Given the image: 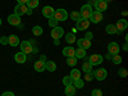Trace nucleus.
Here are the masks:
<instances>
[{
    "mask_svg": "<svg viewBox=\"0 0 128 96\" xmlns=\"http://www.w3.org/2000/svg\"><path fill=\"white\" fill-rule=\"evenodd\" d=\"M92 12H94V10H92V6L88 5V4H84V5L81 8V10H80L81 18H83V19H88Z\"/></svg>",
    "mask_w": 128,
    "mask_h": 96,
    "instance_id": "obj_1",
    "label": "nucleus"
},
{
    "mask_svg": "<svg viewBox=\"0 0 128 96\" xmlns=\"http://www.w3.org/2000/svg\"><path fill=\"white\" fill-rule=\"evenodd\" d=\"M19 46H20V51L23 52V54H31L32 50H34V48H32L31 45V42L30 41H22V42H19Z\"/></svg>",
    "mask_w": 128,
    "mask_h": 96,
    "instance_id": "obj_2",
    "label": "nucleus"
},
{
    "mask_svg": "<svg viewBox=\"0 0 128 96\" xmlns=\"http://www.w3.org/2000/svg\"><path fill=\"white\" fill-rule=\"evenodd\" d=\"M54 18L58 20V22L59 20L63 22V20H66L68 18V12L66 9H58V10H55V13H54Z\"/></svg>",
    "mask_w": 128,
    "mask_h": 96,
    "instance_id": "obj_3",
    "label": "nucleus"
},
{
    "mask_svg": "<svg viewBox=\"0 0 128 96\" xmlns=\"http://www.w3.org/2000/svg\"><path fill=\"white\" fill-rule=\"evenodd\" d=\"M104 58L100 55V54H92L90 58H88V63L91 64V66H100V64L102 63Z\"/></svg>",
    "mask_w": 128,
    "mask_h": 96,
    "instance_id": "obj_4",
    "label": "nucleus"
},
{
    "mask_svg": "<svg viewBox=\"0 0 128 96\" xmlns=\"http://www.w3.org/2000/svg\"><path fill=\"white\" fill-rule=\"evenodd\" d=\"M88 26H90V20L88 19L81 18L80 20L76 22V30H78V31H84L86 28H88Z\"/></svg>",
    "mask_w": 128,
    "mask_h": 96,
    "instance_id": "obj_5",
    "label": "nucleus"
},
{
    "mask_svg": "<svg viewBox=\"0 0 128 96\" xmlns=\"http://www.w3.org/2000/svg\"><path fill=\"white\" fill-rule=\"evenodd\" d=\"M106 76H108V72H106L105 68H100V69H96L94 72V77L96 80H99V81H104L106 78Z\"/></svg>",
    "mask_w": 128,
    "mask_h": 96,
    "instance_id": "obj_6",
    "label": "nucleus"
},
{
    "mask_svg": "<svg viewBox=\"0 0 128 96\" xmlns=\"http://www.w3.org/2000/svg\"><path fill=\"white\" fill-rule=\"evenodd\" d=\"M102 19H104L102 13L96 12V10L91 13V16H90V18H88V20H90V22H92V23H100Z\"/></svg>",
    "mask_w": 128,
    "mask_h": 96,
    "instance_id": "obj_7",
    "label": "nucleus"
},
{
    "mask_svg": "<svg viewBox=\"0 0 128 96\" xmlns=\"http://www.w3.org/2000/svg\"><path fill=\"white\" fill-rule=\"evenodd\" d=\"M127 27H128V22H127V19H124V18L119 19L118 22H116V24H115L116 34H120V32L126 31V28H127Z\"/></svg>",
    "mask_w": 128,
    "mask_h": 96,
    "instance_id": "obj_8",
    "label": "nucleus"
},
{
    "mask_svg": "<svg viewBox=\"0 0 128 96\" xmlns=\"http://www.w3.org/2000/svg\"><path fill=\"white\" fill-rule=\"evenodd\" d=\"M94 6L96 9V12H105L106 9H108V4H106L105 2H102V0H98V2H94Z\"/></svg>",
    "mask_w": 128,
    "mask_h": 96,
    "instance_id": "obj_9",
    "label": "nucleus"
},
{
    "mask_svg": "<svg viewBox=\"0 0 128 96\" xmlns=\"http://www.w3.org/2000/svg\"><path fill=\"white\" fill-rule=\"evenodd\" d=\"M54 13H55L54 8L50 6V5H46V6L42 8V16H44L45 18H49V19L52 18V17H54Z\"/></svg>",
    "mask_w": 128,
    "mask_h": 96,
    "instance_id": "obj_10",
    "label": "nucleus"
},
{
    "mask_svg": "<svg viewBox=\"0 0 128 96\" xmlns=\"http://www.w3.org/2000/svg\"><path fill=\"white\" fill-rule=\"evenodd\" d=\"M119 51H120V48H119V45L116 44V42H110V44L108 45V52L110 55L119 54Z\"/></svg>",
    "mask_w": 128,
    "mask_h": 96,
    "instance_id": "obj_11",
    "label": "nucleus"
},
{
    "mask_svg": "<svg viewBox=\"0 0 128 96\" xmlns=\"http://www.w3.org/2000/svg\"><path fill=\"white\" fill-rule=\"evenodd\" d=\"M64 36V30L62 28V27H55V28H52V31H51V37L52 38H62Z\"/></svg>",
    "mask_w": 128,
    "mask_h": 96,
    "instance_id": "obj_12",
    "label": "nucleus"
},
{
    "mask_svg": "<svg viewBox=\"0 0 128 96\" xmlns=\"http://www.w3.org/2000/svg\"><path fill=\"white\" fill-rule=\"evenodd\" d=\"M77 41V45H78V48H81V49H90L91 48V41L90 40H87V38H80V40H76Z\"/></svg>",
    "mask_w": 128,
    "mask_h": 96,
    "instance_id": "obj_13",
    "label": "nucleus"
},
{
    "mask_svg": "<svg viewBox=\"0 0 128 96\" xmlns=\"http://www.w3.org/2000/svg\"><path fill=\"white\" fill-rule=\"evenodd\" d=\"M26 12H27V5L26 4H17V6L14 8V14H17L19 17L26 14Z\"/></svg>",
    "mask_w": 128,
    "mask_h": 96,
    "instance_id": "obj_14",
    "label": "nucleus"
},
{
    "mask_svg": "<svg viewBox=\"0 0 128 96\" xmlns=\"http://www.w3.org/2000/svg\"><path fill=\"white\" fill-rule=\"evenodd\" d=\"M8 23L9 24H12V26H18V24H20V17L19 16H17V14H10L9 17H8Z\"/></svg>",
    "mask_w": 128,
    "mask_h": 96,
    "instance_id": "obj_15",
    "label": "nucleus"
},
{
    "mask_svg": "<svg viewBox=\"0 0 128 96\" xmlns=\"http://www.w3.org/2000/svg\"><path fill=\"white\" fill-rule=\"evenodd\" d=\"M14 60H16L17 63H19V64H23V63L27 60V55L23 54L22 51H20V52H17V54L14 55Z\"/></svg>",
    "mask_w": 128,
    "mask_h": 96,
    "instance_id": "obj_16",
    "label": "nucleus"
},
{
    "mask_svg": "<svg viewBox=\"0 0 128 96\" xmlns=\"http://www.w3.org/2000/svg\"><path fill=\"white\" fill-rule=\"evenodd\" d=\"M74 52H76V49L72 48V46H67V48H64V49H63V55H64V56H67V58H69V56H74Z\"/></svg>",
    "mask_w": 128,
    "mask_h": 96,
    "instance_id": "obj_17",
    "label": "nucleus"
},
{
    "mask_svg": "<svg viewBox=\"0 0 128 96\" xmlns=\"http://www.w3.org/2000/svg\"><path fill=\"white\" fill-rule=\"evenodd\" d=\"M19 38H18V36H16V35H10L9 37H8V44L10 45V46H18L19 45Z\"/></svg>",
    "mask_w": 128,
    "mask_h": 96,
    "instance_id": "obj_18",
    "label": "nucleus"
},
{
    "mask_svg": "<svg viewBox=\"0 0 128 96\" xmlns=\"http://www.w3.org/2000/svg\"><path fill=\"white\" fill-rule=\"evenodd\" d=\"M76 87L73 86V84H69V86H66V90H64V92H66L67 96H74L76 95Z\"/></svg>",
    "mask_w": 128,
    "mask_h": 96,
    "instance_id": "obj_19",
    "label": "nucleus"
},
{
    "mask_svg": "<svg viewBox=\"0 0 128 96\" xmlns=\"http://www.w3.org/2000/svg\"><path fill=\"white\" fill-rule=\"evenodd\" d=\"M74 56H76L77 59H83V58H86V50L84 49H76V52H74Z\"/></svg>",
    "mask_w": 128,
    "mask_h": 96,
    "instance_id": "obj_20",
    "label": "nucleus"
},
{
    "mask_svg": "<svg viewBox=\"0 0 128 96\" xmlns=\"http://www.w3.org/2000/svg\"><path fill=\"white\" fill-rule=\"evenodd\" d=\"M45 69L49 72H54L56 69V64L51 60H48V62H45Z\"/></svg>",
    "mask_w": 128,
    "mask_h": 96,
    "instance_id": "obj_21",
    "label": "nucleus"
},
{
    "mask_svg": "<svg viewBox=\"0 0 128 96\" xmlns=\"http://www.w3.org/2000/svg\"><path fill=\"white\" fill-rule=\"evenodd\" d=\"M35 70H36V72H44V70H45V62L37 60V62L35 63Z\"/></svg>",
    "mask_w": 128,
    "mask_h": 96,
    "instance_id": "obj_22",
    "label": "nucleus"
},
{
    "mask_svg": "<svg viewBox=\"0 0 128 96\" xmlns=\"http://www.w3.org/2000/svg\"><path fill=\"white\" fill-rule=\"evenodd\" d=\"M69 77H70L73 81L81 78V70H80V69H72V70H70V74H69Z\"/></svg>",
    "mask_w": 128,
    "mask_h": 96,
    "instance_id": "obj_23",
    "label": "nucleus"
},
{
    "mask_svg": "<svg viewBox=\"0 0 128 96\" xmlns=\"http://www.w3.org/2000/svg\"><path fill=\"white\" fill-rule=\"evenodd\" d=\"M27 8L30 9H35L38 6V0H27V3H26Z\"/></svg>",
    "mask_w": 128,
    "mask_h": 96,
    "instance_id": "obj_24",
    "label": "nucleus"
},
{
    "mask_svg": "<svg viewBox=\"0 0 128 96\" xmlns=\"http://www.w3.org/2000/svg\"><path fill=\"white\" fill-rule=\"evenodd\" d=\"M42 32H44V30H42L41 26H35L34 28H32V34H34L35 36H41Z\"/></svg>",
    "mask_w": 128,
    "mask_h": 96,
    "instance_id": "obj_25",
    "label": "nucleus"
},
{
    "mask_svg": "<svg viewBox=\"0 0 128 96\" xmlns=\"http://www.w3.org/2000/svg\"><path fill=\"white\" fill-rule=\"evenodd\" d=\"M66 41L68 42V44H73V42H76V36H74V34H72V32L67 34L66 35Z\"/></svg>",
    "mask_w": 128,
    "mask_h": 96,
    "instance_id": "obj_26",
    "label": "nucleus"
},
{
    "mask_svg": "<svg viewBox=\"0 0 128 96\" xmlns=\"http://www.w3.org/2000/svg\"><path fill=\"white\" fill-rule=\"evenodd\" d=\"M82 69H83V72H86V73H90L92 70V66L88 63V60H86L82 64Z\"/></svg>",
    "mask_w": 128,
    "mask_h": 96,
    "instance_id": "obj_27",
    "label": "nucleus"
},
{
    "mask_svg": "<svg viewBox=\"0 0 128 96\" xmlns=\"http://www.w3.org/2000/svg\"><path fill=\"white\" fill-rule=\"evenodd\" d=\"M67 64L69 67H74L77 64V58L76 56H69V58H67Z\"/></svg>",
    "mask_w": 128,
    "mask_h": 96,
    "instance_id": "obj_28",
    "label": "nucleus"
},
{
    "mask_svg": "<svg viewBox=\"0 0 128 96\" xmlns=\"http://www.w3.org/2000/svg\"><path fill=\"white\" fill-rule=\"evenodd\" d=\"M106 32H108L109 35H114V34H116L115 24H108V26H106Z\"/></svg>",
    "mask_w": 128,
    "mask_h": 96,
    "instance_id": "obj_29",
    "label": "nucleus"
},
{
    "mask_svg": "<svg viewBox=\"0 0 128 96\" xmlns=\"http://www.w3.org/2000/svg\"><path fill=\"white\" fill-rule=\"evenodd\" d=\"M83 80H81V78H78V80H74L73 81V86L76 87V88H82L83 87Z\"/></svg>",
    "mask_w": 128,
    "mask_h": 96,
    "instance_id": "obj_30",
    "label": "nucleus"
},
{
    "mask_svg": "<svg viewBox=\"0 0 128 96\" xmlns=\"http://www.w3.org/2000/svg\"><path fill=\"white\" fill-rule=\"evenodd\" d=\"M112 60H113L114 64H120L123 59H122V56L119 54H115V55H112Z\"/></svg>",
    "mask_w": 128,
    "mask_h": 96,
    "instance_id": "obj_31",
    "label": "nucleus"
},
{
    "mask_svg": "<svg viewBox=\"0 0 128 96\" xmlns=\"http://www.w3.org/2000/svg\"><path fill=\"white\" fill-rule=\"evenodd\" d=\"M63 83H64V86H69V84H73V80L69 76H64L63 77Z\"/></svg>",
    "mask_w": 128,
    "mask_h": 96,
    "instance_id": "obj_32",
    "label": "nucleus"
},
{
    "mask_svg": "<svg viewBox=\"0 0 128 96\" xmlns=\"http://www.w3.org/2000/svg\"><path fill=\"white\" fill-rule=\"evenodd\" d=\"M70 18L73 19V20H80L81 19V14H80V12H76V10H74V12H72L70 13Z\"/></svg>",
    "mask_w": 128,
    "mask_h": 96,
    "instance_id": "obj_33",
    "label": "nucleus"
},
{
    "mask_svg": "<svg viewBox=\"0 0 128 96\" xmlns=\"http://www.w3.org/2000/svg\"><path fill=\"white\" fill-rule=\"evenodd\" d=\"M58 23H59V22H58V20H56L54 17L49 19V26H50L51 28H55V27H58Z\"/></svg>",
    "mask_w": 128,
    "mask_h": 96,
    "instance_id": "obj_34",
    "label": "nucleus"
},
{
    "mask_svg": "<svg viewBox=\"0 0 128 96\" xmlns=\"http://www.w3.org/2000/svg\"><path fill=\"white\" fill-rule=\"evenodd\" d=\"M118 74H119L120 77L126 78V77L128 76V72H127V69H126V68H122V69H119V70H118Z\"/></svg>",
    "mask_w": 128,
    "mask_h": 96,
    "instance_id": "obj_35",
    "label": "nucleus"
},
{
    "mask_svg": "<svg viewBox=\"0 0 128 96\" xmlns=\"http://www.w3.org/2000/svg\"><path fill=\"white\" fill-rule=\"evenodd\" d=\"M84 80H86L87 82H91L94 80V72L91 70L90 73H86V77H84Z\"/></svg>",
    "mask_w": 128,
    "mask_h": 96,
    "instance_id": "obj_36",
    "label": "nucleus"
},
{
    "mask_svg": "<svg viewBox=\"0 0 128 96\" xmlns=\"http://www.w3.org/2000/svg\"><path fill=\"white\" fill-rule=\"evenodd\" d=\"M91 95H92V96H102V91L99 90V88H95V90H92Z\"/></svg>",
    "mask_w": 128,
    "mask_h": 96,
    "instance_id": "obj_37",
    "label": "nucleus"
},
{
    "mask_svg": "<svg viewBox=\"0 0 128 96\" xmlns=\"http://www.w3.org/2000/svg\"><path fill=\"white\" fill-rule=\"evenodd\" d=\"M0 44H2V45H8V37L6 36L0 37Z\"/></svg>",
    "mask_w": 128,
    "mask_h": 96,
    "instance_id": "obj_38",
    "label": "nucleus"
},
{
    "mask_svg": "<svg viewBox=\"0 0 128 96\" xmlns=\"http://www.w3.org/2000/svg\"><path fill=\"white\" fill-rule=\"evenodd\" d=\"M92 37H94V34H92V32H86V35H84V38H87V40L91 41Z\"/></svg>",
    "mask_w": 128,
    "mask_h": 96,
    "instance_id": "obj_39",
    "label": "nucleus"
},
{
    "mask_svg": "<svg viewBox=\"0 0 128 96\" xmlns=\"http://www.w3.org/2000/svg\"><path fill=\"white\" fill-rule=\"evenodd\" d=\"M2 96H14V94H13V92H10V91H6V92H4Z\"/></svg>",
    "mask_w": 128,
    "mask_h": 96,
    "instance_id": "obj_40",
    "label": "nucleus"
},
{
    "mask_svg": "<svg viewBox=\"0 0 128 96\" xmlns=\"http://www.w3.org/2000/svg\"><path fill=\"white\" fill-rule=\"evenodd\" d=\"M18 4H26L27 3V0H17Z\"/></svg>",
    "mask_w": 128,
    "mask_h": 96,
    "instance_id": "obj_41",
    "label": "nucleus"
},
{
    "mask_svg": "<svg viewBox=\"0 0 128 96\" xmlns=\"http://www.w3.org/2000/svg\"><path fill=\"white\" fill-rule=\"evenodd\" d=\"M26 14H28V16H31V14H32V9H30V8H27V12H26Z\"/></svg>",
    "mask_w": 128,
    "mask_h": 96,
    "instance_id": "obj_42",
    "label": "nucleus"
},
{
    "mask_svg": "<svg viewBox=\"0 0 128 96\" xmlns=\"http://www.w3.org/2000/svg\"><path fill=\"white\" fill-rule=\"evenodd\" d=\"M54 44H55V45H59V44H60V40H59V38H55V40H54Z\"/></svg>",
    "mask_w": 128,
    "mask_h": 96,
    "instance_id": "obj_43",
    "label": "nucleus"
},
{
    "mask_svg": "<svg viewBox=\"0 0 128 96\" xmlns=\"http://www.w3.org/2000/svg\"><path fill=\"white\" fill-rule=\"evenodd\" d=\"M123 50H124V51H127V50H128V45H127V42L123 45Z\"/></svg>",
    "mask_w": 128,
    "mask_h": 96,
    "instance_id": "obj_44",
    "label": "nucleus"
},
{
    "mask_svg": "<svg viewBox=\"0 0 128 96\" xmlns=\"http://www.w3.org/2000/svg\"><path fill=\"white\" fill-rule=\"evenodd\" d=\"M40 60H42V62H46V56L45 55H41V59Z\"/></svg>",
    "mask_w": 128,
    "mask_h": 96,
    "instance_id": "obj_45",
    "label": "nucleus"
},
{
    "mask_svg": "<svg viewBox=\"0 0 128 96\" xmlns=\"http://www.w3.org/2000/svg\"><path fill=\"white\" fill-rule=\"evenodd\" d=\"M102 2H105L106 4H108V3H110V2H112V0H102Z\"/></svg>",
    "mask_w": 128,
    "mask_h": 96,
    "instance_id": "obj_46",
    "label": "nucleus"
},
{
    "mask_svg": "<svg viewBox=\"0 0 128 96\" xmlns=\"http://www.w3.org/2000/svg\"><path fill=\"white\" fill-rule=\"evenodd\" d=\"M0 26H2V18H0Z\"/></svg>",
    "mask_w": 128,
    "mask_h": 96,
    "instance_id": "obj_47",
    "label": "nucleus"
},
{
    "mask_svg": "<svg viewBox=\"0 0 128 96\" xmlns=\"http://www.w3.org/2000/svg\"><path fill=\"white\" fill-rule=\"evenodd\" d=\"M92 2H98V0H92Z\"/></svg>",
    "mask_w": 128,
    "mask_h": 96,
    "instance_id": "obj_48",
    "label": "nucleus"
}]
</instances>
